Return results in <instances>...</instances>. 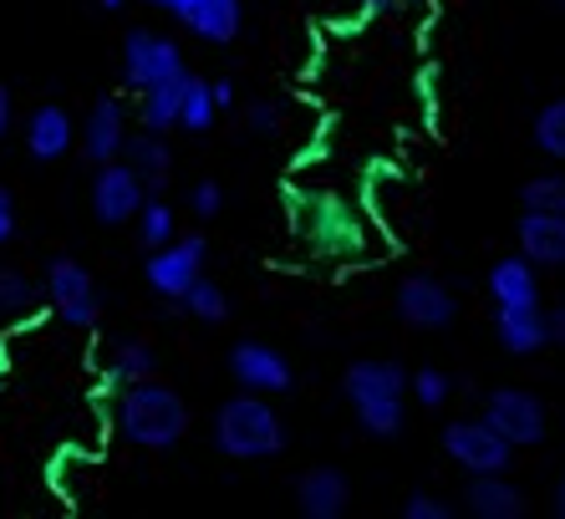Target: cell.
<instances>
[{
    "label": "cell",
    "mask_w": 565,
    "mask_h": 519,
    "mask_svg": "<svg viewBox=\"0 0 565 519\" xmlns=\"http://www.w3.org/2000/svg\"><path fill=\"white\" fill-rule=\"evenodd\" d=\"M184 27L210 46H230L245 31V0H199L194 11L184 15Z\"/></svg>",
    "instance_id": "44dd1931"
},
{
    "label": "cell",
    "mask_w": 565,
    "mask_h": 519,
    "mask_svg": "<svg viewBox=\"0 0 565 519\" xmlns=\"http://www.w3.org/2000/svg\"><path fill=\"white\" fill-rule=\"evenodd\" d=\"M97 6H103V11H122V6H128V0H97Z\"/></svg>",
    "instance_id": "60d3db41"
},
{
    "label": "cell",
    "mask_w": 565,
    "mask_h": 519,
    "mask_svg": "<svg viewBox=\"0 0 565 519\" xmlns=\"http://www.w3.org/2000/svg\"><path fill=\"white\" fill-rule=\"evenodd\" d=\"M296 509L301 519H342L352 509V484L337 464H316L296 474Z\"/></svg>",
    "instance_id": "9a60e30c"
},
{
    "label": "cell",
    "mask_w": 565,
    "mask_h": 519,
    "mask_svg": "<svg viewBox=\"0 0 565 519\" xmlns=\"http://www.w3.org/2000/svg\"><path fill=\"white\" fill-rule=\"evenodd\" d=\"M454 515H459V505H444V499L428 489H413L408 499H403V519H454Z\"/></svg>",
    "instance_id": "1f68e13d"
},
{
    "label": "cell",
    "mask_w": 565,
    "mask_h": 519,
    "mask_svg": "<svg viewBox=\"0 0 565 519\" xmlns=\"http://www.w3.org/2000/svg\"><path fill=\"white\" fill-rule=\"evenodd\" d=\"M184 72H189L184 46L173 36L148 31V27H132L128 36H122V82H128L132 92H148L169 77H184Z\"/></svg>",
    "instance_id": "9c48e42d"
},
{
    "label": "cell",
    "mask_w": 565,
    "mask_h": 519,
    "mask_svg": "<svg viewBox=\"0 0 565 519\" xmlns=\"http://www.w3.org/2000/svg\"><path fill=\"white\" fill-rule=\"evenodd\" d=\"M438 448L463 474H510V464H514V448L489 428L484 417H454V423H444Z\"/></svg>",
    "instance_id": "52a82bcc"
},
{
    "label": "cell",
    "mask_w": 565,
    "mask_h": 519,
    "mask_svg": "<svg viewBox=\"0 0 565 519\" xmlns=\"http://www.w3.org/2000/svg\"><path fill=\"white\" fill-rule=\"evenodd\" d=\"M342 398L352 403L356 428L377 443L403 438L408 428V367L393 357H356L342 372Z\"/></svg>",
    "instance_id": "6da1fadb"
},
{
    "label": "cell",
    "mask_w": 565,
    "mask_h": 519,
    "mask_svg": "<svg viewBox=\"0 0 565 519\" xmlns=\"http://www.w3.org/2000/svg\"><path fill=\"white\" fill-rule=\"evenodd\" d=\"M484 290H489L494 306H540V265L514 250V255H504V260L489 265Z\"/></svg>",
    "instance_id": "ac0fdd59"
},
{
    "label": "cell",
    "mask_w": 565,
    "mask_h": 519,
    "mask_svg": "<svg viewBox=\"0 0 565 519\" xmlns=\"http://www.w3.org/2000/svg\"><path fill=\"white\" fill-rule=\"evenodd\" d=\"M77 148V117L66 113L62 103H41L36 113L26 117V153L36 163H56Z\"/></svg>",
    "instance_id": "e0dca14e"
},
{
    "label": "cell",
    "mask_w": 565,
    "mask_h": 519,
    "mask_svg": "<svg viewBox=\"0 0 565 519\" xmlns=\"http://www.w3.org/2000/svg\"><path fill=\"white\" fill-rule=\"evenodd\" d=\"M408 398L434 413V407H444L454 398V377L438 372V367H418V372H408Z\"/></svg>",
    "instance_id": "f546056e"
},
{
    "label": "cell",
    "mask_w": 565,
    "mask_h": 519,
    "mask_svg": "<svg viewBox=\"0 0 565 519\" xmlns=\"http://www.w3.org/2000/svg\"><path fill=\"white\" fill-rule=\"evenodd\" d=\"M143 6H158V11H163V6H169V0H143Z\"/></svg>",
    "instance_id": "b9f144b4"
},
{
    "label": "cell",
    "mask_w": 565,
    "mask_h": 519,
    "mask_svg": "<svg viewBox=\"0 0 565 519\" xmlns=\"http://www.w3.org/2000/svg\"><path fill=\"white\" fill-rule=\"evenodd\" d=\"M494 341L510 357H540V351L551 347L545 311L540 306H494Z\"/></svg>",
    "instance_id": "d6986e66"
},
{
    "label": "cell",
    "mask_w": 565,
    "mask_h": 519,
    "mask_svg": "<svg viewBox=\"0 0 565 519\" xmlns=\"http://www.w3.org/2000/svg\"><path fill=\"white\" fill-rule=\"evenodd\" d=\"M393 311L413 331H448V326L459 321V296L438 275H403L393 296Z\"/></svg>",
    "instance_id": "30bf717a"
},
{
    "label": "cell",
    "mask_w": 565,
    "mask_h": 519,
    "mask_svg": "<svg viewBox=\"0 0 565 519\" xmlns=\"http://www.w3.org/2000/svg\"><path fill=\"white\" fill-rule=\"evenodd\" d=\"M0 362H6V347H0Z\"/></svg>",
    "instance_id": "7bdbcfd3"
},
{
    "label": "cell",
    "mask_w": 565,
    "mask_h": 519,
    "mask_svg": "<svg viewBox=\"0 0 565 519\" xmlns=\"http://www.w3.org/2000/svg\"><path fill=\"white\" fill-rule=\"evenodd\" d=\"M189 209H194L199 220H220V209H224V189L214 179H199L194 189H189Z\"/></svg>",
    "instance_id": "d6a6232c"
},
{
    "label": "cell",
    "mask_w": 565,
    "mask_h": 519,
    "mask_svg": "<svg viewBox=\"0 0 565 519\" xmlns=\"http://www.w3.org/2000/svg\"><path fill=\"white\" fill-rule=\"evenodd\" d=\"M194 6H199V0H169V6H163V11H169L173 21H179V27H184V15L194 11Z\"/></svg>",
    "instance_id": "f35d334b"
},
{
    "label": "cell",
    "mask_w": 565,
    "mask_h": 519,
    "mask_svg": "<svg viewBox=\"0 0 565 519\" xmlns=\"http://www.w3.org/2000/svg\"><path fill=\"white\" fill-rule=\"evenodd\" d=\"M530 138H535V148L545 158L565 163V97H551V103L540 107L535 123H530Z\"/></svg>",
    "instance_id": "83f0119b"
},
{
    "label": "cell",
    "mask_w": 565,
    "mask_h": 519,
    "mask_svg": "<svg viewBox=\"0 0 565 519\" xmlns=\"http://www.w3.org/2000/svg\"><path fill=\"white\" fill-rule=\"evenodd\" d=\"M143 199H148V189H143V179L132 173L128 158H107V163H97L87 204H93V220L103 224V230L132 224V214L143 209Z\"/></svg>",
    "instance_id": "7c38bea8"
},
{
    "label": "cell",
    "mask_w": 565,
    "mask_h": 519,
    "mask_svg": "<svg viewBox=\"0 0 565 519\" xmlns=\"http://www.w3.org/2000/svg\"><path fill=\"white\" fill-rule=\"evenodd\" d=\"M551 509H555V519H565V468H561V479H555V489H551Z\"/></svg>",
    "instance_id": "74e56055"
},
{
    "label": "cell",
    "mask_w": 565,
    "mask_h": 519,
    "mask_svg": "<svg viewBox=\"0 0 565 519\" xmlns=\"http://www.w3.org/2000/svg\"><path fill=\"white\" fill-rule=\"evenodd\" d=\"M290 224L301 234V245L321 260L356 265V260L367 255V224L331 189H301V194L290 199Z\"/></svg>",
    "instance_id": "277c9868"
},
{
    "label": "cell",
    "mask_w": 565,
    "mask_h": 519,
    "mask_svg": "<svg viewBox=\"0 0 565 519\" xmlns=\"http://www.w3.org/2000/svg\"><path fill=\"white\" fill-rule=\"evenodd\" d=\"M122 158L132 163V173L143 179V189L148 194H163L169 189V173H173V148H169V138L163 133H138L132 138L128 133V144H122Z\"/></svg>",
    "instance_id": "ffe728a7"
},
{
    "label": "cell",
    "mask_w": 565,
    "mask_h": 519,
    "mask_svg": "<svg viewBox=\"0 0 565 519\" xmlns=\"http://www.w3.org/2000/svg\"><path fill=\"white\" fill-rule=\"evenodd\" d=\"M220 123V103H214V87L194 72H184V97H179V128L184 133H210Z\"/></svg>",
    "instance_id": "d4e9b609"
},
{
    "label": "cell",
    "mask_w": 565,
    "mask_h": 519,
    "mask_svg": "<svg viewBox=\"0 0 565 519\" xmlns=\"http://www.w3.org/2000/svg\"><path fill=\"white\" fill-rule=\"evenodd\" d=\"M514 245H520L525 260H535L540 271H565V214L525 209L514 220Z\"/></svg>",
    "instance_id": "2e32d148"
},
{
    "label": "cell",
    "mask_w": 565,
    "mask_h": 519,
    "mask_svg": "<svg viewBox=\"0 0 565 519\" xmlns=\"http://www.w3.org/2000/svg\"><path fill=\"white\" fill-rule=\"evenodd\" d=\"M230 377H235L239 392H260V398H286L296 388V367H290L286 351L255 337L230 347Z\"/></svg>",
    "instance_id": "8fae6325"
},
{
    "label": "cell",
    "mask_w": 565,
    "mask_h": 519,
    "mask_svg": "<svg viewBox=\"0 0 565 519\" xmlns=\"http://www.w3.org/2000/svg\"><path fill=\"white\" fill-rule=\"evenodd\" d=\"M179 97H184V77H169L158 87L138 92V123L148 133H173L179 128Z\"/></svg>",
    "instance_id": "cb8c5ba5"
},
{
    "label": "cell",
    "mask_w": 565,
    "mask_h": 519,
    "mask_svg": "<svg viewBox=\"0 0 565 519\" xmlns=\"http://www.w3.org/2000/svg\"><path fill=\"white\" fill-rule=\"evenodd\" d=\"M352 6H362V11H393L397 0H352Z\"/></svg>",
    "instance_id": "ab89813d"
},
{
    "label": "cell",
    "mask_w": 565,
    "mask_h": 519,
    "mask_svg": "<svg viewBox=\"0 0 565 519\" xmlns=\"http://www.w3.org/2000/svg\"><path fill=\"white\" fill-rule=\"evenodd\" d=\"M41 290H46V306H52L66 326H77V331H93L97 316H103L93 271H87L82 260H72V255L46 260V271H41Z\"/></svg>",
    "instance_id": "8992f818"
},
{
    "label": "cell",
    "mask_w": 565,
    "mask_h": 519,
    "mask_svg": "<svg viewBox=\"0 0 565 519\" xmlns=\"http://www.w3.org/2000/svg\"><path fill=\"white\" fill-rule=\"evenodd\" d=\"M204 260H210V240L204 234H173L169 245L148 250L143 280L158 300H184L189 286L204 275Z\"/></svg>",
    "instance_id": "ba28073f"
},
{
    "label": "cell",
    "mask_w": 565,
    "mask_h": 519,
    "mask_svg": "<svg viewBox=\"0 0 565 519\" xmlns=\"http://www.w3.org/2000/svg\"><path fill=\"white\" fill-rule=\"evenodd\" d=\"M561 433H565V428H561Z\"/></svg>",
    "instance_id": "f6af8a7d"
},
{
    "label": "cell",
    "mask_w": 565,
    "mask_h": 519,
    "mask_svg": "<svg viewBox=\"0 0 565 519\" xmlns=\"http://www.w3.org/2000/svg\"><path fill=\"white\" fill-rule=\"evenodd\" d=\"M46 306V290H41L36 275L15 271V265H0V316L6 321H26Z\"/></svg>",
    "instance_id": "603a6c76"
},
{
    "label": "cell",
    "mask_w": 565,
    "mask_h": 519,
    "mask_svg": "<svg viewBox=\"0 0 565 519\" xmlns=\"http://www.w3.org/2000/svg\"><path fill=\"white\" fill-rule=\"evenodd\" d=\"M132 230H138V245H143V255H148V250L169 245L173 234H179V214H173L169 199L148 194V199H143V209L132 214Z\"/></svg>",
    "instance_id": "484cf974"
},
{
    "label": "cell",
    "mask_w": 565,
    "mask_h": 519,
    "mask_svg": "<svg viewBox=\"0 0 565 519\" xmlns=\"http://www.w3.org/2000/svg\"><path fill=\"white\" fill-rule=\"evenodd\" d=\"M6 240H15V199H11V189H0V245Z\"/></svg>",
    "instance_id": "836d02e7"
},
{
    "label": "cell",
    "mask_w": 565,
    "mask_h": 519,
    "mask_svg": "<svg viewBox=\"0 0 565 519\" xmlns=\"http://www.w3.org/2000/svg\"><path fill=\"white\" fill-rule=\"evenodd\" d=\"M479 417H484L489 428L510 443L514 454H520V448H540V443L551 438V413H545V403H540L530 388H494V392H484Z\"/></svg>",
    "instance_id": "5b68a950"
},
{
    "label": "cell",
    "mask_w": 565,
    "mask_h": 519,
    "mask_svg": "<svg viewBox=\"0 0 565 519\" xmlns=\"http://www.w3.org/2000/svg\"><path fill=\"white\" fill-rule=\"evenodd\" d=\"M143 377H158V351L143 337H118L107 347V388H128Z\"/></svg>",
    "instance_id": "7402d4cb"
},
{
    "label": "cell",
    "mask_w": 565,
    "mask_h": 519,
    "mask_svg": "<svg viewBox=\"0 0 565 519\" xmlns=\"http://www.w3.org/2000/svg\"><path fill=\"white\" fill-rule=\"evenodd\" d=\"M113 423H118V438L128 448H138V454H169L189 433V403L179 388L158 382V377H143V382L118 388Z\"/></svg>",
    "instance_id": "7a4b0ae2"
},
{
    "label": "cell",
    "mask_w": 565,
    "mask_h": 519,
    "mask_svg": "<svg viewBox=\"0 0 565 519\" xmlns=\"http://www.w3.org/2000/svg\"><path fill=\"white\" fill-rule=\"evenodd\" d=\"M210 443H214V454L230 458V464H265V458H280L290 448V428H286V417L270 407V398L235 392V398H224L214 407Z\"/></svg>",
    "instance_id": "3957f363"
},
{
    "label": "cell",
    "mask_w": 565,
    "mask_h": 519,
    "mask_svg": "<svg viewBox=\"0 0 565 519\" xmlns=\"http://www.w3.org/2000/svg\"><path fill=\"white\" fill-rule=\"evenodd\" d=\"M122 144H128V107L122 97H97L87 107V123L77 128V148L87 163H107V158H122Z\"/></svg>",
    "instance_id": "5bb4252c"
},
{
    "label": "cell",
    "mask_w": 565,
    "mask_h": 519,
    "mask_svg": "<svg viewBox=\"0 0 565 519\" xmlns=\"http://www.w3.org/2000/svg\"><path fill=\"white\" fill-rule=\"evenodd\" d=\"M210 87H214V103H220V113H230V107H235V97H239L235 82H230V77H214Z\"/></svg>",
    "instance_id": "d590c367"
},
{
    "label": "cell",
    "mask_w": 565,
    "mask_h": 519,
    "mask_svg": "<svg viewBox=\"0 0 565 519\" xmlns=\"http://www.w3.org/2000/svg\"><path fill=\"white\" fill-rule=\"evenodd\" d=\"M11 123H15V97H11V87L0 82V138L11 133Z\"/></svg>",
    "instance_id": "8d00e7d4"
},
{
    "label": "cell",
    "mask_w": 565,
    "mask_h": 519,
    "mask_svg": "<svg viewBox=\"0 0 565 519\" xmlns=\"http://www.w3.org/2000/svg\"><path fill=\"white\" fill-rule=\"evenodd\" d=\"M555 6H565V0H555Z\"/></svg>",
    "instance_id": "ee69618b"
},
{
    "label": "cell",
    "mask_w": 565,
    "mask_h": 519,
    "mask_svg": "<svg viewBox=\"0 0 565 519\" xmlns=\"http://www.w3.org/2000/svg\"><path fill=\"white\" fill-rule=\"evenodd\" d=\"M545 331H551V347H565V300L555 311H545Z\"/></svg>",
    "instance_id": "e575fe53"
},
{
    "label": "cell",
    "mask_w": 565,
    "mask_h": 519,
    "mask_svg": "<svg viewBox=\"0 0 565 519\" xmlns=\"http://www.w3.org/2000/svg\"><path fill=\"white\" fill-rule=\"evenodd\" d=\"M245 128H250L255 138H276V133L286 128V107L270 103V97H260V103L245 107Z\"/></svg>",
    "instance_id": "4dcf8cb0"
},
{
    "label": "cell",
    "mask_w": 565,
    "mask_h": 519,
    "mask_svg": "<svg viewBox=\"0 0 565 519\" xmlns=\"http://www.w3.org/2000/svg\"><path fill=\"white\" fill-rule=\"evenodd\" d=\"M184 311L194 316L199 326H224L235 306H230V290L214 286V280H204V275H199L194 286H189V296H184Z\"/></svg>",
    "instance_id": "4316f807"
},
{
    "label": "cell",
    "mask_w": 565,
    "mask_h": 519,
    "mask_svg": "<svg viewBox=\"0 0 565 519\" xmlns=\"http://www.w3.org/2000/svg\"><path fill=\"white\" fill-rule=\"evenodd\" d=\"M459 509L473 519H525L530 494L510 474H469V484L459 494Z\"/></svg>",
    "instance_id": "4fadbf2b"
},
{
    "label": "cell",
    "mask_w": 565,
    "mask_h": 519,
    "mask_svg": "<svg viewBox=\"0 0 565 519\" xmlns=\"http://www.w3.org/2000/svg\"><path fill=\"white\" fill-rule=\"evenodd\" d=\"M520 209H540V214H565V173H535L520 189Z\"/></svg>",
    "instance_id": "f1b7e54d"
}]
</instances>
